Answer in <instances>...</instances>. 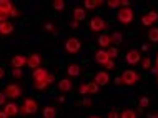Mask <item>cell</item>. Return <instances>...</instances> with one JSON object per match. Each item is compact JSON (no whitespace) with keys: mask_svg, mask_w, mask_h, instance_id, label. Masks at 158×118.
Here are the masks:
<instances>
[{"mask_svg":"<svg viewBox=\"0 0 158 118\" xmlns=\"http://www.w3.org/2000/svg\"><path fill=\"white\" fill-rule=\"evenodd\" d=\"M38 112V103L35 98H32V96H27V98H23L22 105H20V115H35V113Z\"/></svg>","mask_w":158,"mask_h":118,"instance_id":"obj_1","label":"cell"},{"mask_svg":"<svg viewBox=\"0 0 158 118\" xmlns=\"http://www.w3.org/2000/svg\"><path fill=\"white\" fill-rule=\"evenodd\" d=\"M120 77H122V82H123V85H125V87H135L136 83L140 82V78H142L138 71H135L133 68L123 70Z\"/></svg>","mask_w":158,"mask_h":118,"instance_id":"obj_2","label":"cell"},{"mask_svg":"<svg viewBox=\"0 0 158 118\" xmlns=\"http://www.w3.org/2000/svg\"><path fill=\"white\" fill-rule=\"evenodd\" d=\"M117 20L123 25H128L135 20V10L131 7H120L117 14Z\"/></svg>","mask_w":158,"mask_h":118,"instance_id":"obj_3","label":"cell"},{"mask_svg":"<svg viewBox=\"0 0 158 118\" xmlns=\"http://www.w3.org/2000/svg\"><path fill=\"white\" fill-rule=\"evenodd\" d=\"M63 50L67 53H70V55H75V53H78L82 50V40L78 37H68L65 40V45H63Z\"/></svg>","mask_w":158,"mask_h":118,"instance_id":"obj_4","label":"cell"},{"mask_svg":"<svg viewBox=\"0 0 158 118\" xmlns=\"http://www.w3.org/2000/svg\"><path fill=\"white\" fill-rule=\"evenodd\" d=\"M88 28L92 30V33L103 32L106 28V20L103 17H92V18L88 20Z\"/></svg>","mask_w":158,"mask_h":118,"instance_id":"obj_5","label":"cell"},{"mask_svg":"<svg viewBox=\"0 0 158 118\" xmlns=\"http://www.w3.org/2000/svg\"><path fill=\"white\" fill-rule=\"evenodd\" d=\"M3 93H5L7 98H10V100L20 98V96H22V87H20L19 83H7L5 88H3Z\"/></svg>","mask_w":158,"mask_h":118,"instance_id":"obj_6","label":"cell"},{"mask_svg":"<svg viewBox=\"0 0 158 118\" xmlns=\"http://www.w3.org/2000/svg\"><path fill=\"white\" fill-rule=\"evenodd\" d=\"M48 73L50 71L44 68V67H40V68H37V70H33L32 71V80H33V85H37V83H44L47 82V77H48Z\"/></svg>","mask_w":158,"mask_h":118,"instance_id":"obj_7","label":"cell"},{"mask_svg":"<svg viewBox=\"0 0 158 118\" xmlns=\"http://www.w3.org/2000/svg\"><path fill=\"white\" fill-rule=\"evenodd\" d=\"M125 62L128 63V65H136V63L142 62V53H140V50H128L127 55H125Z\"/></svg>","mask_w":158,"mask_h":118,"instance_id":"obj_8","label":"cell"},{"mask_svg":"<svg viewBox=\"0 0 158 118\" xmlns=\"http://www.w3.org/2000/svg\"><path fill=\"white\" fill-rule=\"evenodd\" d=\"M93 82L97 83L98 87H106L110 83V73L106 70H103V71H97L95 73V80H93Z\"/></svg>","mask_w":158,"mask_h":118,"instance_id":"obj_9","label":"cell"},{"mask_svg":"<svg viewBox=\"0 0 158 118\" xmlns=\"http://www.w3.org/2000/svg\"><path fill=\"white\" fill-rule=\"evenodd\" d=\"M27 63H28V57H25V55H14L10 58L12 68H23Z\"/></svg>","mask_w":158,"mask_h":118,"instance_id":"obj_10","label":"cell"},{"mask_svg":"<svg viewBox=\"0 0 158 118\" xmlns=\"http://www.w3.org/2000/svg\"><path fill=\"white\" fill-rule=\"evenodd\" d=\"M98 45H100V50H108L113 45L112 35H108V33H102V35L98 37Z\"/></svg>","mask_w":158,"mask_h":118,"instance_id":"obj_11","label":"cell"},{"mask_svg":"<svg viewBox=\"0 0 158 118\" xmlns=\"http://www.w3.org/2000/svg\"><path fill=\"white\" fill-rule=\"evenodd\" d=\"M3 112L7 113V116L10 118V116H17L20 113V107L17 105L15 102H8L5 103V108H3Z\"/></svg>","mask_w":158,"mask_h":118,"instance_id":"obj_12","label":"cell"},{"mask_svg":"<svg viewBox=\"0 0 158 118\" xmlns=\"http://www.w3.org/2000/svg\"><path fill=\"white\" fill-rule=\"evenodd\" d=\"M112 58H110V55H108V52L106 50H98V52L95 53V62L98 63V65H106Z\"/></svg>","mask_w":158,"mask_h":118,"instance_id":"obj_13","label":"cell"},{"mask_svg":"<svg viewBox=\"0 0 158 118\" xmlns=\"http://www.w3.org/2000/svg\"><path fill=\"white\" fill-rule=\"evenodd\" d=\"M40 65H42V55L40 53H32V55L28 57L27 67H30L32 70H37V68H40Z\"/></svg>","mask_w":158,"mask_h":118,"instance_id":"obj_14","label":"cell"},{"mask_svg":"<svg viewBox=\"0 0 158 118\" xmlns=\"http://www.w3.org/2000/svg\"><path fill=\"white\" fill-rule=\"evenodd\" d=\"M14 30H15V27H14V23H12L10 20L0 23V35H2V37L12 35V33H14Z\"/></svg>","mask_w":158,"mask_h":118,"instance_id":"obj_15","label":"cell"},{"mask_svg":"<svg viewBox=\"0 0 158 118\" xmlns=\"http://www.w3.org/2000/svg\"><path fill=\"white\" fill-rule=\"evenodd\" d=\"M72 88H73V83H72L70 78H62L60 82H58V90H60L62 93H68Z\"/></svg>","mask_w":158,"mask_h":118,"instance_id":"obj_16","label":"cell"},{"mask_svg":"<svg viewBox=\"0 0 158 118\" xmlns=\"http://www.w3.org/2000/svg\"><path fill=\"white\" fill-rule=\"evenodd\" d=\"M67 73H68V77H80L82 75V67L78 63H70L67 67Z\"/></svg>","mask_w":158,"mask_h":118,"instance_id":"obj_17","label":"cell"},{"mask_svg":"<svg viewBox=\"0 0 158 118\" xmlns=\"http://www.w3.org/2000/svg\"><path fill=\"white\" fill-rule=\"evenodd\" d=\"M85 18H87V10H85V7H75L73 8V20L82 22Z\"/></svg>","mask_w":158,"mask_h":118,"instance_id":"obj_18","label":"cell"},{"mask_svg":"<svg viewBox=\"0 0 158 118\" xmlns=\"http://www.w3.org/2000/svg\"><path fill=\"white\" fill-rule=\"evenodd\" d=\"M58 115V110L55 107H44V110H42V116L44 118H57Z\"/></svg>","mask_w":158,"mask_h":118,"instance_id":"obj_19","label":"cell"},{"mask_svg":"<svg viewBox=\"0 0 158 118\" xmlns=\"http://www.w3.org/2000/svg\"><path fill=\"white\" fill-rule=\"evenodd\" d=\"M120 118H138V113L133 108H123L120 112Z\"/></svg>","mask_w":158,"mask_h":118,"instance_id":"obj_20","label":"cell"},{"mask_svg":"<svg viewBox=\"0 0 158 118\" xmlns=\"http://www.w3.org/2000/svg\"><path fill=\"white\" fill-rule=\"evenodd\" d=\"M102 3H103L102 0H85L83 5H85V10H93V8H97Z\"/></svg>","mask_w":158,"mask_h":118,"instance_id":"obj_21","label":"cell"},{"mask_svg":"<svg viewBox=\"0 0 158 118\" xmlns=\"http://www.w3.org/2000/svg\"><path fill=\"white\" fill-rule=\"evenodd\" d=\"M12 8H14V3H12L10 0H0V10H2V12L10 14Z\"/></svg>","mask_w":158,"mask_h":118,"instance_id":"obj_22","label":"cell"},{"mask_svg":"<svg viewBox=\"0 0 158 118\" xmlns=\"http://www.w3.org/2000/svg\"><path fill=\"white\" fill-rule=\"evenodd\" d=\"M148 40L153 43H158V28H150L148 30Z\"/></svg>","mask_w":158,"mask_h":118,"instance_id":"obj_23","label":"cell"},{"mask_svg":"<svg viewBox=\"0 0 158 118\" xmlns=\"http://www.w3.org/2000/svg\"><path fill=\"white\" fill-rule=\"evenodd\" d=\"M112 42H113L115 47H117V45H120L122 42H123V35H122V32H115V33H112Z\"/></svg>","mask_w":158,"mask_h":118,"instance_id":"obj_24","label":"cell"},{"mask_svg":"<svg viewBox=\"0 0 158 118\" xmlns=\"http://www.w3.org/2000/svg\"><path fill=\"white\" fill-rule=\"evenodd\" d=\"M138 107H140V108H143V110H145V108H148V107H150V98H148L147 95L140 96V100H138Z\"/></svg>","mask_w":158,"mask_h":118,"instance_id":"obj_25","label":"cell"},{"mask_svg":"<svg viewBox=\"0 0 158 118\" xmlns=\"http://www.w3.org/2000/svg\"><path fill=\"white\" fill-rule=\"evenodd\" d=\"M52 7H53L57 12H62V10H65V2H63V0H53V2H52Z\"/></svg>","mask_w":158,"mask_h":118,"instance_id":"obj_26","label":"cell"},{"mask_svg":"<svg viewBox=\"0 0 158 118\" xmlns=\"http://www.w3.org/2000/svg\"><path fill=\"white\" fill-rule=\"evenodd\" d=\"M142 67H143V70H152V58L150 57H147L145 55V58L142 57Z\"/></svg>","mask_w":158,"mask_h":118,"instance_id":"obj_27","label":"cell"},{"mask_svg":"<svg viewBox=\"0 0 158 118\" xmlns=\"http://www.w3.org/2000/svg\"><path fill=\"white\" fill-rule=\"evenodd\" d=\"M98 92H100V87H98L95 82L88 83V95H95V93H98Z\"/></svg>","mask_w":158,"mask_h":118,"instance_id":"obj_28","label":"cell"},{"mask_svg":"<svg viewBox=\"0 0 158 118\" xmlns=\"http://www.w3.org/2000/svg\"><path fill=\"white\" fill-rule=\"evenodd\" d=\"M106 52H108V55H110V58H112V60H115V58L118 57V48L115 47V45H112V47L106 50Z\"/></svg>","mask_w":158,"mask_h":118,"instance_id":"obj_29","label":"cell"},{"mask_svg":"<svg viewBox=\"0 0 158 118\" xmlns=\"http://www.w3.org/2000/svg\"><path fill=\"white\" fill-rule=\"evenodd\" d=\"M106 5L108 8H118L122 7V0H106Z\"/></svg>","mask_w":158,"mask_h":118,"instance_id":"obj_30","label":"cell"},{"mask_svg":"<svg viewBox=\"0 0 158 118\" xmlns=\"http://www.w3.org/2000/svg\"><path fill=\"white\" fill-rule=\"evenodd\" d=\"M78 93L80 95H88V83H82V85L78 87Z\"/></svg>","mask_w":158,"mask_h":118,"instance_id":"obj_31","label":"cell"},{"mask_svg":"<svg viewBox=\"0 0 158 118\" xmlns=\"http://www.w3.org/2000/svg\"><path fill=\"white\" fill-rule=\"evenodd\" d=\"M12 77H14V78H22L23 77L22 68H12Z\"/></svg>","mask_w":158,"mask_h":118,"instance_id":"obj_32","label":"cell"},{"mask_svg":"<svg viewBox=\"0 0 158 118\" xmlns=\"http://www.w3.org/2000/svg\"><path fill=\"white\" fill-rule=\"evenodd\" d=\"M33 88H35L37 92H44V90H47V88H48V83H47V82H44V83H37V85H33Z\"/></svg>","mask_w":158,"mask_h":118,"instance_id":"obj_33","label":"cell"},{"mask_svg":"<svg viewBox=\"0 0 158 118\" xmlns=\"http://www.w3.org/2000/svg\"><path fill=\"white\" fill-rule=\"evenodd\" d=\"M142 25H145V27H150V25H153L152 18H150V17H148L147 14H145V15L142 17Z\"/></svg>","mask_w":158,"mask_h":118,"instance_id":"obj_34","label":"cell"},{"mask_svg":"<svg viewBox=\"0 0 158 118\" xmlns=\"http://www.w3.org/2000/svg\"><path fill=\"white\" fill-rule=\"evenodd\" d=\"M147 15L152 18V22H153V23H155V22H158V12H156V10H150Z\"/></svg>","mask_w":158,"mask_h":118,"instance_id":"obj_35","label":"cell"},{"mask_svg":"<svg viewBox=\"0 0 158 118\" xmlns=\"http://www.w3.org/2000/svg\"><path fill=\"white\" fill-rule=\"evenodd\" d=\"M106 118H120V113H118V110H110L108 112V115H106Z\"/></svg>","mask_w":158,"mask_h":118,"instance_id":"obj_36","label":"cell"},{"mask_svg":"<svg viewBox=\"0 0 158 118\" xmlns=\"http://www.w3.org/2000/svg\"><path fill=\"white\" fill-rule=\"evenodd\" d=\"M45 30H47V32H55V30H57V27H55L52 22H47V23H45Z\"/></svg>","mask_w":158,"mask_h":118,"instance_id":"obj_37","label":"cell"},{"mask_svg":"<svg viewBox=\"0 0 158 118\" xmlns=\"http://www.w3.org/2000/svg\"><path fill=\"white\" fill-rule=\"evenodd\" d=\"M8 18H10V15H8L7 12H2V10H0V23H2V22H7Z\"/></svg>","mask_w":158,"mask_h":118,"instance_id":"obj_38","label":"cell"},{"mask_svg":"<svg viewBox=\"0 0 158 118\" xmlns=\"http://www.w3.org/2000/svg\"><path fill=\"white\" fill-rule=\"evenodd\" d=\"M8 15H10V17H12V18H17V17H19V15H20V12H19V8H17V7L14 5V8H12V10H10V14H8Z\"/></svg>","mask_w":158,"mask_h":118,"instance_id":"obj_39","label":"cell"},{"mask_svg":"<svg viewBox=\"0 0 158 118\" xmlns=\"http://www.w3.org/2000/svg\"><path fill=\"white\" fill-rule=\"evenodd\" d=\"M53 82H55V73H48V77H47V83H48V85H52Z\"/></svg>","mask_w":158,"mask_h":118,"instance_id":"obj_40","label":"cell"},{"mask_svg":"<svg viewBox=\"0 0 158 118\" xmlns=\"http://www.w3.org/2000/svg\"><path fill=\"white\" fill-rule=\"evenodd\" d=\"M7 103V95L3 92H0V105H5Z\"/></svg>","mask_w":158,"mask_h":118,"instance_id":"obj_41","label":"cell"},{"mask_svg":"<svg viewBox=\"0 0 158 118\" xmlns=\"http://www.w3.org/2000/svg\"><path fill=\"white\" fill-rule=\"evenodd\" d=\"M113 67H115V60H110V62L105 65V70H112Z\"/></svg>","mask_w":158,"mask_h":118,"instance_id":"obj_42","label":"cell"},{"mask_svg":"<svg viewBox=\"0 0 158 118\" xmlns=\"http://www.w3.org/2000/svg\"><path fill=\"white\" fill-rule=\"evenodd\" d=\"M83 107H92V100L90 98H83Z\"/></svg>","mask_w":158,"mask_h":118,"instance_id":"obj_43","label":"cell"},{"mask_svg":"<svg viewBox=\"0 0 158 118\" xmlns=\"http://www.w3.org/2000/svg\"><path fill=\"white\" fill-rule=\"evenodd\" d=\"M142 52L148 53V52H150V45H147V43H145V45H142Z\"/></svg>","mask_w":158,"mask_h":118,"instance_id":"obj_44","label":"cell"},{"mask_svg":"<svg viewBox=\"0 0 158 118\" xmlns=\"http://www.w3.org/2000/svg\"><path fill=\"white\" fill-rule=\"evenodd\" d=\"M78 23H80V22H77V20H72V22H70V27H72V28H77V27H78Z\"/></svg>","mask_w":158,"mask_h":118,"instance_id":"obj_45","label":"cell"},{"mask_svg":"<svg viewBox=\"0 0 158 118\" xmlns=\"http://www.w3.org/2000/svg\"><path fill=\"white\" fill-rule=\"evenodd\" d=\"M115 83H117V85H123V82H122V77H117V78H115Z\"/></svg>","mask_w":158,"mask_h":118,"instance_id":"obj_46","label":"cell"},{"mask_svg":"<svg viewBox=\"0 0 158 118\" xmlns=\"http://www.w3.org/2000/svg\"><path fill=\"white\" fill-rule=\"evenodd\" d=\"M65 95H60V96H58V103H63V102H65Z\"/></svg>","mask_w":158,"mask_h":118,"instance_id":"obj_47","label":"cell"},{"mask_svg":"<svg viewBox=\"0 0 158 118\" xmlns=\"http://www.w3.org/2000/svg\"><path fill=\"white\" fill-rule=\"evenodd\" d=\"M122 7H130V2L128 0H122Z\"/></svg>","mask_w":158,"mask_h":118,"instance_id":"obj_48","label":"cell"},{"mask_svg":"<svg viewBox=\"0 0 158 118\" xmlns=\"http://www.w3.org/2000/svg\"><path fill=\"white\" fill-rule=\"evenodd\" d=\"M3 77H5V70H3L2 67H0V80H2Z\"/></svg>","mask_w":158,"mask_h":118,"instance_id":"obj_49","label":"cell"},{"mask_svg":"<svg viewBox=\"0 0 158 118\" xmlns=\"http://www.w3.org/2000/svg\"><path fill=\"white\" fill-rule=\"evenodd\" d=\"M0 118H8V116H7V113H5V112H3V110H2V112H0Z\"/></svg>","mask_w":158,"mask_h":118,"instance_id":"obj_50","label":"cell"},{"mask_svg":"<svg viewBox=\"0 0 158 118\" xmlns=\"http://www.w3.org/2000/svg\"><path fill=\"white\" fill-rule=\"evenodd\" d=\"M155 67L158 68V52H156V55H155Z\"/></svg>","mask_w":158,"mask_h":118,"instance_id":"obj_51","label":"cell"},{"mask_svg":"<svg viewBox=\"0 0 158 118\" xmlns=\"http://www.w3.org/2000/svg\"><path fill=\"white\" fill-rule=\"evenodd\" d=\"M148 118H158V113H152V115H148Z\"/></svg>","mask_w":158,"mask_h":118,"instance_id":"obj_52","label":"cell"},{"mask_svg":"<svg viewBox=\"0 0 158 118\" xmlns=\"http://www.w3.org/2000/svg\"><path fill=\"white\" fill-rule=\"evenodd\" d=\"M87 118H102V116H98V115H90V116H87Z\"/></svg>","mask_w":158,"mask_h":118,"instance_id":"obj_53","label":"cell"},{"mask_svg":"<svg viewBox=\"0 0 158 118\" xmlns=\"http://www.w3.org/2000/svg\"><path fill=\"white\" fill-rule=\"evenodd\" d=\"M155 78H156V85H158V71H156V75H155Z\"/></svg>","mask_w":158,"mask_h":118,"instance_id":"obj_54","label":"cell"}]
</instances>
